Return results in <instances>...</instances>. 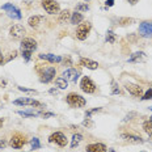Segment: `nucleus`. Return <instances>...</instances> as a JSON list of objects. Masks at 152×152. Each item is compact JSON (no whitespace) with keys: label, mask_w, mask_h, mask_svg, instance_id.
I'll list each match as a JSON object with an SVG mask.
<instances>
[{"label":"nucleus","mask_w":152,"mask_h":152,"mask_svg":"<svg viewBox=\"0 0 152 152\" xmlns=\"http://www.w3.org/2000/svg\"><path fill=\"white\" fill-rule=\"evenodd\" d=\"M83 140V135L81 134H75L74 137H72V142H71V148H76L79 144H80V142Z\"/></svg>","instance_id":"obj_24"},{"label":"nucleus","mask_w":152,"mask_h":152,"mask_svg":"<svg viewBox=\"0 0 152 152\" xmlns=\"http://www.w3.org/2000/svg\"><path fill=\"white\" fill-rule=\"evenodd\" d=\"M76 11L77 12H87L89 11V7L87 4H77L76 5Z\"/></svg>","instance_id":"obj_31"},{"label":"nucleus","mask_w":152,"mask_h":152,"mask_svg":"<svg viewBox=\"0 0 152 152\" xmlns=\"http://www.w3.org/2000/svg\"><path fill=\"white\" fill-rule=\"evenodd\" d=\"M3 11L7 12V15L9 16L11 18H15V20H20L23 16H21V12L20 9H18L17 7H15L13 4H11V3H7V4H4L1 7Z\"/></svg>","instance_id":"obj_3"},{"label":"nucleus","mask_w":152,"mask_h":152,"mask_svg":"<svg viewBox=\"0 0 152 152\" xmlns=\"http://www.w3.org/2000/svg\"><path fill=\"white\" fill-rule=\"evenodd\" d=\"M66 100H67V104L71 107H83V106H85V104H87L84 97H81L80 94H77V93H68Z\"/></svg>","instance_id":"obj_1"},{"label":"nucleus","mask_w":152,"mask_h":152,"mask_svg":"<svg viewBox=\"0 0 152 152\" xmlns=\"http://www.w3.org/2000/svg\"><path fill=\"white\" fill-rule=\"evenodd\" d=\"M80 89L83 92H85V93H93V92L96 91V84L92 81L91 77L84 76L80 81Z\"/></svg>","instance_id":"obj_5"},{"label":"nucleus","mask_w":152,"mask_h":152,"mask_svg":"<svg viewBox=\"0 0 152 152\" xmlns=\"http://www.w3.org/2000/svg\"><path fill=\"white\" fill-rule=\"evenodd\" d=\"M5 145H7V143H5L4 140H0V150H1V148H5Z\"/></svg>","instance_id":"obj_40"},{"label":"nucleus","mask_w":152,"mask_h":152,"mask_svg":"<svg viewBox=\"0 0 152 152\" xmlns=\"http://www.w3.org/2000/svg\"><path fill=\"white\" fill-rule=\"evenodd\" d=\"M118 23H119V25H131L134 23V20H132V18H129V17H123V18H119Z\"/></svg>","instance_id":"obj_30"},{"label":"nucleus","mask_w":152,"mask_h":152,"mask_svg":"<svg viewBox=\"0 0 152 152\" xmlns=\"http://www.w3.org/2000/svg\"><path fill=\"white\" fill-rule=\"evenodd\" d=\"M126 91L129 92V93H131L132 96L135 97H142V94H143V88L140 87V85L138 84H131V83H127L125 85Z\"/></svg>","instance_id":"obj_12"},{"label":"nucleus","mask_w":152,"mask_h":152,"mask_svg":"<svg viewBox=\"0 0 152 152\" xmlns=\"http://www.w3.org/2000/svg\"><path fill=\"white\" fill-rule=\"evenodd\" d=\"M145 59V54L143 51H137L134 54H131V56L127 59V62L130 63H138V62H142Z\"/></svg>","instance_id":"obj_19"},{"label":"nucleus","mask_w":152,"mask_h":152,"mask_svg":"<svg viewBox=\"0 0 152 152\" xmlns=\"http://www.w3.org/2000/svg\"><path fill=\"white\" fill-rule=\"evenodd\" d=\"M49 92H50V93H51V94H58V91H56V89H54V88H53V89H50Z\"/></svg>","instance_id":"obj_41"},{"label":"nucleus","mask_w":152,"mask_h":152,"mask_svg":"<svg viewBox=\"0 0 152 152\" xmlns=\"http://www.w3.org/2000/svg\"><path fill=\"white\" fill-rule=\"evenodd\" d=\"M87 152H106V145L102 143H92L87 145Z\"/></svg>","instance_id":"obj_16"},{"label":"nucleus","mask_w":152,"mask_h":152,"mask_svg":"<svg viewBox=\"0 0 152 152\" xmlns=\"http://www.w3.org/2000/svg\"><path fill=\"white\" fill-rule=\"evenodd\" d=\"M64 63H66L67 66H71V58H69V56H67V58L64 59Z\"/></svg>","instance_id":"obj_39"},{"label":"nucleus","mask_w":152,"mask_h":152,"mask_svg":"<svg viewBox=\"0 0 152 152\" xmlns=\"http://www.w3.org/2000/svg\"><path fill=\"white\" fill-rule=\"evenodd\" d=\"M143 130L147 134H150V132H152V122L148 119V121H145L144 123H143Z\"/></svg>","instance_id":"obj_28"},{"label":"nucleus","mask_w":152,"mask_h":152,"mask_svg":"<svg viewBox=\"0 0 152 152\" xmlns=\"http://www.w3.org/2000/svg\"><path fill=\"white\" fill-rule=\"evenodd\" d=\"M85 1H91V0H85Z\"/></svg>","instance_id":"obj_48"},{"label":"nucleus","mask_w":152,"mask_h":152,"mask_svg":"<svg viewBox=\"0 0 152 152\" xmlns=\"http://www.w3.org/2000/svg\"><path fill=\"white\" fill-rule=\"evenodd\" d=\"M114 5V0H107L106 1V7H113Z\"/></svg>","instance_id":"obj_38"},{"label":"nucleus","mask_w":152,"mask_h":152,"mask_svg":"<svg viewBox=\"0 0 152 152\" xmlns=\"http://www.w3.org/2000/svg\"><path fill=\"white\" fill-rule=\"evenodd\" d=\"M121 138L123 140L129 142V143H135V144H142L143 143V139H142L139 135H135V134H129V132H126V134H121Z\"/></svg>","instance_id":"obj_14"},{"label":"nucleus","mask_w":152,"mask_h":152,"mask_svg":"<svg viewBox=\"0 0 152 152\" xmlns=\"http://www.w3.org/2000/svg\"><path fill=\"white\" fill-rule=\"evenodd\" d=\"M3 62H4V59H3V55H1V53H0V64H3Z\"/></svg>","instance_id":"obj_43"},{"label":"nucleus","mask_w":152,"mask_h":152,"mask_svg":"<svg viewBox=\"0 0 152 152\" xmlns=\"http://www.w3.org/2000/svg\"><path fill=\"white\" fill-rule=\"evenodd\" d=\"M79 63H80V66H83V67H87V68H89V69H97V68H99V63L91 61V59H88V58H80Z\"/></svg>","instance_id":"obj_17"},{"label":"nucleus","mask_w":152,"mask_h":152,"mask_svg":"<svg viewBox=\"0 0 152 152\" xmlns=\"http://www.w3.org/2000/svg\"><path fill=\"white\" fill-rule=\"evenodd\" d=\"M55 68L54 67H47L43 69V72H41V81L42 83H50L54 77H55Z\"/></svg>","instance_id":"obj_11"},{"label":"nucleus","mask_w":152,"mask_h":152,"mask_svg":"<svg viewBox=\"0 0 152 152\" xmlns=\"http://www.w3.org/2000/svg\"><path fill=\"white\" fill-rule=\"evenodd\" d=\"M150 121H151V122H152V117H150Z\"/></svg>","instance_id":"obj_47"},{"label":"nucleus","mask_w":152,"mask_h":152,"mask_svg":"<svg viewBox=\"0 0 152 152\" xmlns=\"http://www.w3.org/2000/svg\"><path fill=\"white\" fill-rule=\"evenodd\" d=\"M49 142L50 143H56L59 147H64V145H67V138H66V135L61 131H56V132H54V134L50 135Z\"/></svg>","instance_id":"obj_6"},{"label":"nucleus","mask_w":152,"mask_h":152,"mask_svg":"<svg viewBox=\"0 0 152 152\" xmlns=\"http://www.w3.org/2000/svg\"><path fill=\"white\" fill-rule=\"evenodd\" d=\"M148 135H150V140H151V143H152V132H150Z\"/></svg>","instance_id":"obj_44"},{"label":"nucleus","mask_w":152,"mask_h":152,"mask_svg":"<svg viewBox=\"0 0 152 152\" xmlns=\"http://www.w3.org/2000/svg\"><path fill=\"white\" fill-rule=\"evenodd\" d=\"M100 110H101V107H94V109H92V110H87V112H85V117H91L92 114L100 112Z\"/></svg>","instance_id":"obj_33"},{"label":"nucleus","mask_w":152,"mask_h":152,"mask_svg":"<svg viewBox=\"0 0 152 152\" xmlns=\"http://www.w3.org/2000/svg\"><path fill=\"white\" fill-rule=\"evenodd\" d=\"M42 7L43 9L50 15H55L59 12V3H56L55 0H42Z\"/></svg>","instance_id":"obj_4"},{"label":"nucleus","mask_w":152,"mask_h":152,"mask_svg":"<svg viewBox=\"0 0 152 152\" xmlns=\"http://www.w3.org/2000/svg\"><path fill=\"white\" fill-rule=\"evenodd\" d=\"M30 145H31V148H33V150H38V148L41 147L39 139H38V138H33V139L30 140Z\"/></svg>","instance_id":"obj_29"},{"label":"nucleus","mask_w":152,"mask_h":152,"mask_svg":"<svg viewBox=\"0 0 152 152\" xmlns=\"http://www.w3.org/2000/svg\"><path fill=\"white\" fill-rule=\"evenodd\" d=\"M24 34H25V28L20 24H16L9 29V36L13 39H21L24 37Z\"/></svg>","instance_id":"obj_7"},{"label":"nucleus","mask_w":152,"mask_h":152,"mask_svg":"<svg viewBox=\"0 0 152 152\" xmlns=\"http://www.w3.org/2000/svg\"><path fill=\"white\" fill-rule=\"evenodd\" d=\"M83 15L80 13V12H75V13H72L71 16V24L72 25H76V24H80L81 21H83Z\"/></svg>","instance_id":"obj_22"},{"label":"nucleus","mask_w":152,"mask_h":152,"mask_svg":"<svg viewBox=\"0 0 152 152\" xmlns=\"http://www.w3.org/2000/svg\"><path fill=\"white\" fill-rule=\"evenodd\" d=\"M55 84H56V87H58L59 89H66V88L68 87V81L66 80V79H63V77H56L55 79Z\"/></svg>","instance_id":"obj_23"},{"label":"nucleus","mask_w":152,"mask_h":152,"mask_svg":"<svg viewBox=\"0 0 152 152\" xmlns=\"http://www.w3.org/2000/svg\"><path fill=\"white\" fill-rule=\"evenodd\" d=\"M39 58L41 59H45V61H49V62H51V63H59V62H62V56L54 55V54H39Z\"/></svg>","instance_id":"obj_20"},{"label":"nucleus","mask_w":152,"mask_h":152,"mask_svg":"<svg viewBox=\"0 0 152 152\" xmlns=\"http://www.w3.org/2000/svg\"><path fill=\"white\" fill-rule=\"evenodd\" d=\"M109 152H115V151H114V150H109Z\"/></svg>","instance_id":"obj_46"},{"label":"nucleus","mask_w":152,"mask_h":152,"mask_svg":"<svg viewBox=\"0 0 152 152\" xmlns=\"http://www.w3.org/2000/svg\"><path fill=\"white\" fill-rule=\"evenodd\" d=\"M25 144H26V139L21 134H15L13 137L11 138V140H9V145L13 148H17V150L18 148H23Z\"/></svg>","instance_id":"obj_8"},{"label":"nucleus","mask_w":152,"mask_h":152,"mask_svg":"<svg viewBox=\"0 0 152 152\" xmlns=\"http://www.w3.org/2000/svg\"><path fill=\"white\" fill-rule=\"evenodd\" d=\"M138 1H139V0H129V3H130V4H132V5H134V4H137Z\"/></svg>","instance_id":"obj_42"},{"label":"nucleus","mask_w":152,"mask_h":152,"mask_svg":"<svg viewBox=\"0 0 152 152\" xmlns=\"http://www.w3.org/2000/svg\"><path fill=\"white\" fill-rule=\"evenodd\" d=\"M3 122H4V121H3V119H0V127H1V125H3Z\"/></svg>","instance_id":"obj_45"},{"label":"nucleus","mask_w":152,"mask_h":152,"mask_svg":"<svg viewBox=\"0 0 152 152\" xmlns=\"http://www.w3.org/2000/svg\"><path fill=\"white\" fill-rule=\"evenodd\" d=\"M92 29V25L91 23H84V24H80L77 26V29H76V38L80 41H84L87 39V37L89 36V31Z\"/></svg>","instance_id":"obj_2"},{"label":"nucleus","mask_w":152,"mask_h":152,"mask_svg":"<svg viewBox=\"0 0 152 152\" xmlns=\"http://www.w3.org/2000/svg\"><path fill=\"white\" fill-rule=\"evenodd\" d=\"M134 115H137V113H130V114H127V115H126V118L123 119V121H129V119H131V117H134Z\"/></svg>","instance_id":"obj_37"},{"label":"nucleus","mask_w":152,"mask_h":152,"mask_svg":"<svg viewBox=\"0 0 152 152\" xmlns=\"http://www.w3.org/2000/svg\"><path fill=\"white\" fill-rule=\"evenodd\" d=\"M21 51H29L33 53L34 50L37 49V42L33 39V38H24L21 41Z\"/></svg>","instance_id":"obj_9"},{"label":"nucleus","mask_w":152,"mask_h":152,"mask_svg":"<svg viewBox=\"0 0 152 152\" xmlns=\"http://www.w3.org/2000/svg\"><path fill=\"white\" fill-rule=\"evenodd\" d=\"M68 20H71V11H69V9H64L63 12L59 13V23L64 24V23H67Z\"/></svg>","instance_id":"obj_21"},{"label":"nucleus","mask_w":152,"mask_h":152,"mask_svg":"<svg viewBox=\"0 0 152 152\" xmlns=\"http://www.w3.org/2000/svg\"><path fill=\"white\" fill-rule=\"evenodd\" d=\"M142 99H143V100H152V89H148L144 93V96L142 97Z\"/></svg>","instance_id":"obj_34"},{"label":"nucleus","mask_w":152,"mask_h":152,"mask_svg":"<svg viewBox=\"0 0 152 152\" xmlns=\"http://www.w3.org/2000/svg\"><path fill=\"white\" fill-rule=\"evenodd\" d=\"M62 77L66 79L67 81H71V83H76L79 79V71H76L75 68H68L63 72Z\"/></svg>","instance_id":"obj_13"},{"label":"nucleus","mask_w":152,"mask_h":152,"mask_svg":"<svg viewBox=\"0 0 152 152\" xmlns=\"http://www.w3.org/2000/svg\"><path fill=\"white\" fill-rule=\"evenodd\" d=\"M83 126H84V127H87V129H92V127H93L94 123L91 119V117H85V119L83 121Z\"/></svg>","instance_id":"obj_27"},{"label":"nucleus","mask_w":152,"mask_h":152,"mask_svg":"<svg viewBox=\"0 0 152 152\" xmlns=\"http://www.w3.org/2000/svg\"><path fill=\"white\" fill-rule=\"evenodd\" d=\"M18 91L26 92V93H37V91H34V89H28V88H24V87H18Z\"/></svg>","instance_id":"obj_35"},{"label":"nucleus","mask_w":152,"mask_h":152,"mask_svg":"<svg viewBox=\"0 0 152 152\" xmlns=\"http://www.w3.org/2000/svg\"><path fill=\"white\" fill-rule=\"evenodd\" d=\"M112 85H113V89H112V93L113 94H119V93H121V89L118 88V84H117L115 81H113Z\"/></svg>","instance_id":"obj_32"},{"label":"nucleus","mask_w":152,"mask_h":152,"mask_svg":"<svg viewBox=\"0 0 152 152\" xmlns=\"http://www.w3.org/2000/svg\"><path fill=\"white\" fill-rule=\"evenodd\" d=\"M106 41L109 43H114L117 41V36L113 33L112 30H107V33H106Z\"/></svg>","instance_id":"obj_26"},{"label":"nucleus","mask_w":152,"mask_h":152,"mask_svg":"<svg viewBox=\"0 0 152 152\" xmlns=\"http://www.w3.org/2000/svg\"><path fill=\"white\" fill-rule=\"evenodd\" d=\"M43 16H38V15H34L31 16V17H29V20H28V24H29L30 28H38L39 26V24L43 21Z\"/></svg>","instance_id":"obj_18"},{"label":"nucleus","mask_w":152,"mask_h":152,"mask_svg":"<svg viewBox=\"0 0 152 152\" xmlns=\"http://www.w3.org/2000/svg\"><path fill=\"white\" fill-rule=\"evenodd\" d=\"M15 105H29V106H42V104L33 99H18L13 101Z\"/></svg>","instance_id":"obj_15"},{"label":"nucleus","mask_w":152,"mask_h":152,"mask_svg":"<svg viewBox=\"0 0 152 152\" xmlns=\"http://www.w3.org/2000/svg\"><path fill=\"white\" fill-rule=\"evenodd\" d=\"M20 114L21 117H29V118H34V117L37 115H41V113H36V112H23V110H20V112H17Z\"/></svg>","instance_id":"obj_25"},{"label":"nucleus","mask_w":152,"mask_h":152,"mask_svg":"<svg viewBox=\"0 0 152 152\" xmlns=\"http://www.w3.org/2000/svg\"><path fill=\"white\" fill-rule=\"evenodd\" d=\"M139 34L144 38H152V23L143 21L139 25Z\"/></svg>","instance_id":"obj_10"},{"label":"nucleus","mask_w":152,"mask_h":152,"mask_svg":"<svg viewBox=\"0 0 152 152\" xmlns=\"http://www.w3.org/2000/svg\"><path fill=\"white\" fill-rule=\"evenodd\" d=\"M41 115H42L43 118H50V117H54V113H42Z\"/></svg>","instance_id":"obj_36"}]
</instances>
